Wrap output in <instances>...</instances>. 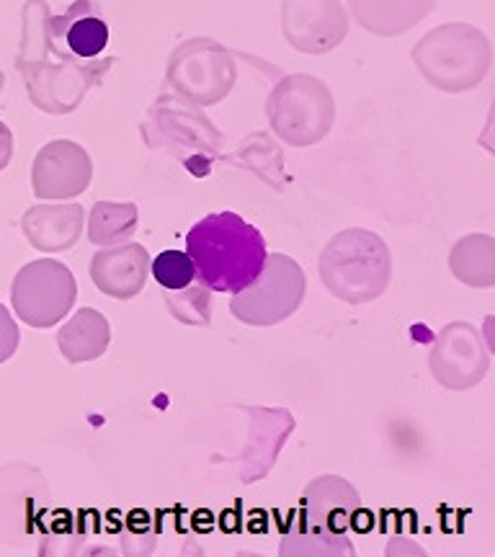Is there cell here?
Returning a JSON list of instances; mask_svg holds the SVG:
<instances>
[{"label": "cell", "instance_id": "9c48e42d", "mask_svg": "<svg viewBox=\"0 0 495 557\" xmlns=\"http://www.w3.org/2000/svg\"><path fill=\"white\" fill-rule=\"evenodd\" d=\"M62 21V41H65L67 52L81 60L99 58L109 45V26L107 21L96 13H86V16H75V11Z\"/></svg>", "mask_w": 495, "mask_h": 557}, {"label": "cell", "instance_id": "277c9868", "mask_svg": "<svg viewBox=\"0 0 495 557\" xmlns=\"http://www.w3.org/2000/svg\"><path fill=\"white\" fill-rule=\"evenodd\" d=\"M429 361L431 372L444 387L467 389L485 377L491 357L472 325L451 323L438 333Z\"/></svg>", "mask_w": 495, "mask_h": 557}, {"label": "cell", "instance_id": "5bb4252c", "mask_svg": "<svg viewBox=\"0 0 495 557\" xmlns=\"http://www.w3.org/2000/svg\"><path fill=\"white\" fill-rule=\"evenodd\" d=\"M0 88H3V78H0Z\"/></svg>", "mask_w": 495, "mask_h": 557}, {"label": "cell", "instance_id": "7c38bea8", "mask_svg": "<svg viewBox=\"0 0 495 557\" xmlns=\"http://www.w3.org/2000/svg\"><path fill=\"white\" fill-rule=\"evenodd\" d=\"M18 341H21L18 325L13 323L11 312L0 305V364H3V361H9L13 354H16Z\"/></svg>", "mask_w": 495, "mask_h": 557}, {"label": "cell", "instance_id": "7a4b0ae2", "mask_svg": "<svg viewBox=\"0 0 495 557\" xmlns=\"http://www.w3.org/2000/svg\"><path fill=\"white\" fill-rule=\"evenodd\" d=\"M305 297V276L295 261L271 256L250 287L235 292L233 315L250 325H274L295 315Z\"/></svg>", "mask_w": 495, "mask_h": 557}, {"label": "cell", "instance_id": "52a82bcc", "mask_svg": "<svg viewBox=\"0 0 495 557\" xmlns=\"http://www.w3.org/2000/svg\"><path fill=\"white\" fill-rule=\"evenodd\" d=\"M96 287L111 297L129 299L143 289L145 276H148V253L139 246H124L101 250L94 259Z\"/></svg>", "mask_w": 495, "mask_h": 557}, {"label": "cell", "instance_id": "30bf717a", "mask_svg": "<svg viewBox=\"0 0 495 557\" xmlns=\"http://www.w3.org/2000/svg\"><path fill=\"white\" fill-rule=\"evenodd\" d=\"M132 225H135V209H132V205H99L94 209V218H90V238L109 246V243L129 235L135 230Z\"/></svg>", "mask_w": 495, "mask_h": 557}, {"label": "cell", "instance_id": "4fadbf2b", "mask_svg": "<svg viewBox=\"0 0 495 557\" xmlns=\"http://www.w3.org/2000/svg\"><path fill=\"white\" fill-rule=\"evenodd\" d=\"M11 152H13V137H11V129L5 127L3 122H0V171H3L5 165H9Z\"/></svg>", "mask_w": 495, "mask_h": 557}, {"label": "cell", "instance_id": "3957f363", "mask_svg": "<svg viewBox=\"0 0 495 557\" xmlns=\"http://www.w3.org/2000/svg\"><path fill=\"white\" fill-rule=\"evenodd\" d=\"M13 310L32 329H52L75 302V278L58 261H34L13 278Z\"/></svg>", "mask_w": 495, "mask_h": 557}, {"label": "cell", "instance_id": "ba28073f", "mask_svg": "<svg viewBox=\"0 0 495 557\" xmlns=\"http://www.w3.org/2000/svg\"><path fill=\"white\" fill-rule=\"evenodd\" d=\"M109 341H111L109 320L90 308L81 310L78 315L70 320V323L62 325V331L58 333L62 357L73 361V364L99 359L109 348Z\"/></svg>", "mask_w": 495, "mask_h": 557}, {"label": "cell", "instance_id": "5b68a950", "mask_svg": "<svg viewBox=\"0 0 495 557\" xmlns=\"http://www.w3.org/2000/svg\"><path fill=\"white\" fill-rule=\"evenodd\" d=\"M39 487H45V483L37 470L24 465L0 468V540L16 545L29 537Z\"/></svg>", "mask_w": 495, "mask_h": 557}, {"label": "cell", "instance_id": "6da1fadb", "mask_svg": "<svg viewBox=\"0 0 495 557\" xmlns=\"http://www.w3.org/2000/svg\"><path fill=\"white\" fill-rule=\"evenodd\" d=\"M186 253L197 276L212 292H240L256 282L269 259L258 227L235 212L209 214L188 230Z\"/></svg>", "mask_w": 495, "mask_h": 557}, {"label": "cell", "instance_id": "8fae6325", "mask_svg": "<svg viewBox=\"0 0 495 557\" xmlns=\"http://www.w3.org/2000/svg\"><path fill=\"white\" fill-rule=\"evenodd\" d=\"M152 276L163 289L181 292L191 287L197 278V267L188 259L186 250H163L156 261H152Z\"/></svg>", "mask_w": 495, "mask_h": 557}, {"label": "cell", "instance_id": "8992f818", "mask_svg": "<svg viewBox=\"0 0 495 557\" xmlns=\"http://www.w3.org/2000/svg\"><path fill=\"white\" fill-rule=\"evenodd\" d=\"M90 163L73 143H52L39 152L34 165V191L37 197H73L86 189Z\"/></svg>", "mask_w": 495, "mask_h": 557}]
</instances>
